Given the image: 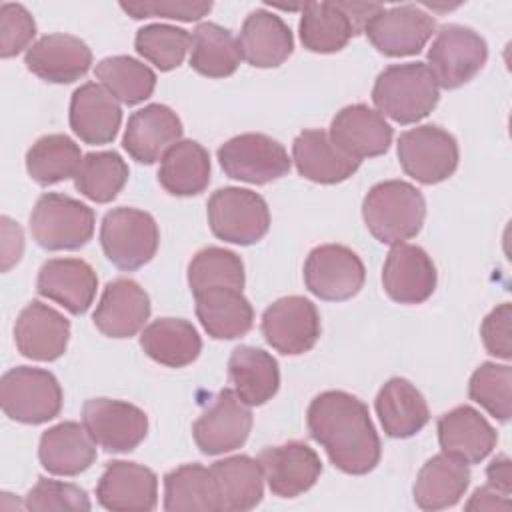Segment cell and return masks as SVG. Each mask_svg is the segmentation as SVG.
<instances>
[{
  "instance_id": "37",
  "label": "cell",
  "mask_w": 512,
  "mask_h": 512,
  "mask_svg": "<svg viewBox=\"0 0 512 512\" xmlns=\"http://www.w3.org/2000/svg\"><path fill=\"white\" fill-rule=\"evenodd\" d=\"M358 30L340 2H308L302 6L300 40L306 50L332 54L342 50Z\"/></svg>"
},
{
  "instance_id": "6",
  "label": "cell",
  "mask_w": 512,
  "mask_h": 512,
  "mask_svg": "<svg viewBox=\"0 0 512 512\" xmlns=\"http://www.w3.org/2000/svg\"><path fill=\"white\" fill-rule=\"evenodd\" d=\"M0 406L14 422L44 424L62 410L60 382L42 368H10L0 380Z\"/></svg>"
},
{
  "instance_id": "3",
  "label": "cell",
  "mask_w": 512,
  "mask_h": 512,
  "mask_svg": "<svg viewBox=\"0 0 512 512\" xmlns=\"http://www.w3.org/2000/svg\"><path fill=\"white\" fill-rule=\"evenodd\" d=\"M440 86L424 62L392 64L384 68L372 88V102L382 116L398 124L426 118L438 104Z\"/></svg>"
},
{
  "instance_id": "50",
  "label": "cell",
  "mask_w": 512,
  "mask_h": 512,
  "mask_svg": "<svg viewBox=\"0 0 512 512\" xmlns=\"http://www.w3.org/2000/svg\"><path fill=\"white\" fill-rule=\"evenodd\" d=\"M0 222H2V270L8 272L22 256L24 236L20 226L12 222L8 216H2Z\"/></svg>"
},
{
  "instance_id": "8",
  "label": "cell",
  "mask_w": 512,
  "mask_h": 512,
  "mask_svg": "<svg viewBox=\"0 0 512 512\" xmlns=\"http://www.w3.org/2000/svg\"><path fill=\"white\" fill-rule=\"evenodd\" d=\"M486 40L472 28L460 24L442 26L428 48V68L438 86L446 90L470 82L486 64Z\"/></svg>"
},
{
  "instance_id": "44",
  "label": "cell",
  "mask_w": 512,
  "mask_h": 512,
  "mask_svg": "<svg viewBox=\"0 0 512 512\" xmlns=\"http://www.w3.org/2000/svg\"><path fill=\"white\" fill-rule=\"evenodd\" d=\"M190 42L192 36L184 28L172 24L142 26L134 38L136 52L152 62L160 72L178 68L190 50Z\"/></svg>"
},
{
  "instance_id": "46",
  "label": "cell",
  "mask_w": 512,
  "mask_h": 512,
  "mask_svg": "<svg viewBox=\"0 0 512 512\" xmlns=\"http://www.w3.org/2000/svg\"><path fill=\"white\" fill-rule=\"evenodd\" d=\"M26 510L50 512V510H90L88 494L70 482L52 478H38L24 500Z\"/></svg>"
},
{
  "instance_id": "5",
  "label": "cell",
  "mask_w": 512,
  "mask_h": 512,
  "mask_svg": "<svg viewBox=\"0 0 512 512\" xmlns=\"http://www.w3.org/2000/svg\"><path fill=\"white\" fill-rule=\"evenodd\" d=\"M100 244L116 268L132 272L154 258L160 244V230L152 214L120 206L104 214Z\"/></svg>"
},
{
  "instance_id": "30",
  "label": "cell",
  "mask_w": 512,
  "mask_h": 512,
  "mask_svg": "<svg viewBox=\"0 0 512 512\" xmlns=\"http://www.w3.org/2000/svg\"><path fill=\"white\" fill-rule=\"evenodd\" d=\"M194 300L202 328L216 340L240 338L248 334L254 324L252 304L238 288H206L196 292Z\"/></svg>"
},
{
  "instance_id": "51",
  "label": "cell",
  "mask_w": 512,
  "mask_h": 512,
  "mask_svg": "<svg viewBox=\"0 0 512 512\" xmlns=\"http://www.w3.org/2000/svg\"><path fill=\"white\" fill-rule=\"evenodd\" d=\"M510 498L492 486H480L466 502V510H508Z\"/></svg>"
},
{
  "instance_id": "33",
  "label": "cell",
  "mask_w": 512,
  "mask_h": 512,
  "mask_svg": "<svg viewBox=\"0 0 512 512\" xmlns=\"http://www.w3.org/2000/svg\"><path fill=\"white\" fill-rule=\"evenodd\" d=\"M228 376L236 396L248 406L266 404L280 388L276 358L256 346H238L232 350Z\"/></svg>"
},
{
  "instance_id": "17",
  "label": "cell",
  "mask_w": 512,
  "mask_h": 512,
  "mask_svg": "<svg viewBox=\"0 0 512 512\" xmlns=\"http://www.w3.org/2000/svg\"><path fill=\"white\" fill-rule=\"evenodd\" d=\"M96 498L112 512H150L158 502V478L144 464L112 460L96 484Z\"/></svg>"
},
{
  "instance_id": "19",
  "label": "cell",
  "mask_w": 512,
  "mask_h": 512,
  "mask_svg": "<svg viewBox=\"0 0 512 512\" xmlns=\"http://www.w3.org/2000/svg\"><path fill=\"white\" fill-rule=\"evenodd\" d=\"M24 64L44 82L70 84L90 70L92 50L78 36L54 32L42 36L26 50Z\"/></svg>"
},
{
  "instance_id": "13",
  "label": "cell",
  "mask_w": 512,
  "mask_h": 512,
  "mask_svg": "<svg viewBox=\"0 0 512 512\" xmlns=\"http://www.w3.org/2000/svg\"><path fill=\"white\" fill-rule=\"evenodd\" d=\"M434 32L436 18L416 4L382 8L364 28L370 44L392 58L418 54Z\"/></svg>"
},
{
  "instance_id": "39",
  "label": "cell",
  "mask_w": 512,
  "mask_h": 512,
  "mask_svg": "<svg viewBox=\"0 0 512 512\" xmlns=\"http://www.w3.org/2000/svg\"><path fill=\"white\" fill-rule=\"evenodd\" d=\"M80 146L66 134H46L26 152V170L40 186L74 178L82 162Z\"/></svg>"
},
{
  "instance_id": "12",
  "label": "cell",
  "mask_w": 512,
  "mask_h": 512,
  "mask_svg": "<svg viewBox=\"0 0 512 512\" xmlns=\"http://www.w3.org/2000/svg\"><path fill=\"white\" fill-rule=\"evenodd\" d=\"M320 330L318 308L304 296L278 298L262 314L264 340L286 356L312 350L320 338Z\"/></svg>"
},
{
  "instance_id": "27",
  "label": "cell",
  "mask_w": 512,
  "mask_h": 512,
  "mask_svg": "<svg viewBox=\"0 0 512 512\" xmlns=\"http://www.w3.org/2000/svg\"><path fill=\"white\" fill-rule=\"evenodd\" d=\"M292 160L300 176L316 184H338L348 180L360 160L344 154L328 132L318 128L302 130L292 142Z\"/></svg>"
},
{
  "instance_id": "10",
  "label": "cell",
  "mask_w": 512,
  "mask_h": 512,
  "mask_svg": "<svg viewBox=\"0 0 512 512\" xmlns=\"http://www.w3.org/2000/svg\"><path fill=\"white\" fill-rule=\"evenodd\" d=\"M218 162L226 176L248 184H270L290 172L292 160L280 142L260 132H246L218 148Z\"/></svg>"
},
{
  "instance_id": "47",
  "label": "cell",
  "mask_w": 512,
  "mask_h": 512,
  "mask_svg": "<svg viewBox=\"0 0 512 512\" xmlns=\"http://www.w3.org/2000/svg\"><path fill=\"white\" fill-rule=\"evenodd\" d=\"M36 36V22L22 4L4 2L0 6V56L12 58L30 48Z\"/></svg>"
},
{
  "instance_id": "22",
  "label": "cell",
  "mask_w": 512,
  "mask_h": 512,
  "mask_svg": "<svg viewBox=\"0 0 512 512\" xmlns=\"http://www.w3.org/2000/svg\"><path fill=\"white\" fill-rule=\"evenodd\" d=\"M180 138L182 122L178 114L166 104H148L128 118L122 146L132 160L154 164Z\"/></svg>"
},
{
  "instance_id": "9",
  "label": "cell",
  "mask_w": 512,
  "mask_h": 512,
  "mask_svg": "<svg viewBox=\"0 0 512 512\" xmlns=\"http://www.w3.org/2000/svg\"><path fill=\"white\" fill-rule=\"evenodd\" d=\"M456 138L436 124L410 128L398 138V160L402 170L420 184H438L458 168Z\"/></svg>"
},
{
  "instance_id": "26",
  "label": "cell",
  "mask_w": 512,
  "mask_h": 512,
  "mask_svg": "<svg viewBox=\"0 0 512 512\" xmlns=\"http://www.w3.org/2000/svg\"><path fill=\"white\" fill-rule=\"evenodd\" d=\"M70 128L84 144H110L122 122L118 100L96 82H86L70 98Z\"/></svg>"
},
{
  "instance_id": "18",
  "label": "cell",
  "mask_w": 512,
  "mask_h": 512,
  "mask_svg": "<svg viewBox=\"0 0 512 512\" xmlns=\"http://www.w3.org/2000/svg\"><path fill=\"white\" fill-rule=\"evenodd\" d=\"M436 266L424 248L394 244L382 268L384 292L398 304H422L436 290Z\"/></svg>"
},
{
  "instance_id": "16",
  "label": "cell",
  "mask_w": 512,
  "mask_h": 512,
  "mask_svg": "<svg viewBox=\"0 0 512 512\" xmlns=\"http://www.w3.org/2000/svg\"><path fill=\"white\" fill-rule=\"evenodd\" d=\"M258 462L270 492L280 498L304 494L322 474V462L314 448L298 440L282 446H266L258 454Z\"/></svg>"
},
{
  "instance_id": "40",
  "label": "cell",
  "mask_w": 512,
  "mask_h": 512,
  "mask_svg": "<svg viewBox=\"0 0 512 512\" xmlns=\"http://www.w3.org/2000/svg\"><path fill=\"white\" fill-rule=\"evenodd\" d=\"M164 510L218 512V498L210 468L182 464L164 476Z\"/></svg>"
},
{
  "instance_id": "4",
  "label": "cell",
  "mask_w": 512,
  "mask_h": 512,
  "mask_svg": "<svg viewBox=\"0 0 512 512\" xmlns=\"http://www.w3.org/2000/svg\"><path fill=\"white\" fill-rule=\"evenodd\" d=\"M96 216L90 206L58 192L42 194L30 214V232L44 250H78L92 240Z\"/></svg>"
},
{
  "instance_id": "36",
  "label": "cell",
  "mask_w": 512,
  "mask_h": 512,
  "mask_svg": "<svg viewBox=\"0 0 512 512\" xmlns=\"http://www.w3.org/2000/svg\"><path fill=\"white\" fill-rule=\"evenodd\" d=\"M160 186L172 196H196L210 182V154L196 140H178L160 160Z\"/></svg>"
},
{
  "instance_id": "52",
  "label": "cell",
  "mask_w": 512,
  "mask_h": 512,
  "mask_svg": "<svg viewBox=\"0 0 512 512\" xmlns=\"http://www.w3.org/2000/svg\"><path fill=\"white\" fill-rule=\"evenodd\" d=\"M486 478L488 486L496 488L504 496H510L512 492V468H510V458L506 454L496 456L488 468H486Z\"/></svg>"
},
{
  "instance_id": "48",
  "label": "cell",
  "mask_w": 512,
  "mask_h": 512,
  "mask_svg": "<svg viewBox=\"0 0 512 512\" xmlns=\"http://www.w3.org/2000/svg\"><path fill=\"white\" fill-rule=\"evenodd\" d=\"M120 8L134 20L156 16L180 22H196L212 10V2H122Z\"/></svg>"
},
{
  "instance_id": "35",
  "label": "cell",
  "mask_w": 512,
  "mask_h": 512,
  "mask_svg": "<svg viewBox=\"0 0 512 512\" xmlns=\"http://www.w3.org/2000/svg\"><path fill=\"white\" fill-rule=\"evenodd\" d=\"M140 346L154 362L168 368H184L200 356L202 340L188 320L158 318L142 330Z\"/></svg>"
},
{
  "instance_id": "32",
  "label": "cell",
  "mask_w": 512,
  "mask_h": 512,
  "mask_svg": "<svg viewBox=\"0 0 512 512\" xmlns=\"http://www.w3.org/2000/svg\"><path fill=\"white\" fill-rule=\"evenodd\" d=\"M374 406L380 424L390 438H410L430 420V410L422 392L410 380L400 376L384 382Z\"/></svg>"
},
{
  "instance_id": "29",
  "label": "cell",
  "mask_w": 512,
  "mask_h": 512,
  "mask_svg": "<svg viewBox=\"0 0 512 512\" xmlns=\"http://www.w3.org/2000/svg\"><path fill=\"white\" fill-rule=\"evenodd\" d=\"M38 458L54 476H78L96 460V442L84 424L66 420L40 436Z\"/></svg>"
},
{
  "instance_id": "34",
  "label": "cell",
  "mask_w": 512,
  "mask_h": 512,
  "mask_svg": "<svg viewBox=\"0 0 512 512\" xmlns=\"http://www.w3.org/2000/svg\"><path fill=\"white\" fill-rule=\"evenodd\" d=\"M468 484V464L442 452L426 460L420 468L412 490L414 502L422 510H444L460 502Z\"/></svg>"
},
{
  "instance_id": "20",
  "label": "cell",
  "mask_w": 512,
  "mask_h": 512,
  "mask_svg": "<svg viewBox=\"0 0 512 512\" xmlns=\"http://www.w3.org/2000/svg\"><path fill=\"white\" fill-rule=\"evenodd\" d=\"M70 322L40 300L28 302L16 318L14 342L24 358L52 362L66 352Z\"/></svg>"
},
{
  "instance_id": "45",
  "label": "cell",
  "mask_w": 512,
  "mask_h": 512,
  "mask_svg": "<svg viewBox=\"0 0 512 512\" xmlns=\"http://www.w3.org/2000/svg\"><path fill=\"white\" fill-rule=\"evenodd\" d=\"M468 396L496 420L508 422L512 414V368L496 362L480 364L470 376Z\"/></svg>"
},
{
  "instance_id": "2",
  "label": "cell",
  "mask_w": 512,
  "mask_h": 512,
  "mask_svg": "<svg viewBox=\"0 0 512 512\" xmlns=\"http://www.w3.org/2000/svg\"><path fill=\"white\" fill-rule=\"evenodd\" d=\"M362 218L378 242L394 246L422 230L426 200L410 182L384 180L374 184L364 196Z\"/></svg>"
},
{
  "instance_id": "15",
  "label": "cell",
  "mask_w": 512,
  "mask_h": 512,
  "mask_svg": "<svg viewBox=\"0 0 512 512\" xmlns=\"http://www.w3.org/2000/svg\"><path fill=\"white\" fill-rule=\"evenodd\" d=\"M252 412L234 390H220L212 404L192 424L196 446L208 454L218 456L240 448L250 434Z\"/></svg>"
},
{
  "instance_id": "24",
  "label": "cell",
  "mask_w": 512,
  "mask_h": 512,
  "mask_svg": "<svg viewBox=\"0 0 512 512\" xmlns=\"http://www.w3.org/2000/svg\"><path fill=\"white\" fill-rule=\"evenodd\" d=\"M148 316L150 298L146 290L130 278H116L106 284L92 320L108 338H130L144 328Z\"/></svg>"
},
{
  "instance_id": "49",
  "label": "cell",
  "mask_w": 512,
  "mask_h": 512,
  "mask_svg": "<svg viewBox=\"0 0 512 512\" xmlns=\"http://www.w3.org/2000/svg\"><path fill=\"white\" fill-rule=\"evenodd\" d=\"M512 306L510 302L498 304L482 322L480 326V336L484 342V348L488 354L510 360L512 358Z\"/></svg>"
},
{
  "instance_id": "25",
  "label": "cell",
  "mask_w": 512,
  "mask_h": 512,
  "mask_svg": "<svg viewBox=\"0 0 512 512\" xmlns=\"http://www.w3.org/2000/svg\"><path fill=\"white\" fill-rule=\"evenodd\" d=\"M438 442L444 454L478 464L494 450L498 434L476 408L462 404L438 418Z\"/></svg>"
},
{
  "instance_id": "28",
  "label": "cell",
  "mask_w": 512,
  "mask_h": 512,
  "mask_svg": "<svg viewBox=\"0 0 512 512\" xmlns=\"http://www.w3.org/2000/svg\"><path fill=\"white\" fill-rule=\"evenodd\" d=\"M238 46L242 60L256 68H276L294 50L290 26L274 12L258 8L250 12L240 28Z\"/></svg>"
},
{
  "instance_id": "41",
  "label": "cell",
  "mask_w": 512,
  "mask_h": 512,
  "mask_svg": "<svg viewBox=\"0 0 512 512\" xmlns=\"http://www.w3.org/2000/svg\"><path fill=\"white\" fill-rule=\"evenodd\" d=\"M130 170L114 150L90 152L82 158L74 176L76 190L96 204L112 202L128 182Z\"/></svg>"
},
{
  "instance_id": "31",
  "label": "cell",
  "mask_w": 512,
  "mask_h": 512,
  "mask_svg": "<svg viewBox=\"0 0 512 512\" xmlns=\"http://www.w3.org/2000/svg\"><path fill=\"white\" fill-rule=\"evenodd\" d=\"M218 508L224 512H246L264 496V472L256 458L246 454L216 460L210 466Z\"/></svg>"
},
{
  "instance_id": "42",
  "label": "cell",
  "mask_w": 512,
  "mask_h": 512,
  "mask_svg": "<svg viewBox=\"0 0 512 512\" xmlns=\"http://www.w3.org/2000/svg\"><path fill=\"white\" fill-rule=\"evenodd\" d=\"M96 78L122 104L136 106L152 96L156 74L132 56H108L96 64Z\"/></svg>"
},
{
  "instance_id": "1",
  "label": "cell",
  "mask_w": 512,
  "mask_h": 512,
  "mask_svg": "<svg viewBox=\"0 0 512 512\" xmlns=\"http://www.w3.org/2000/svg\"><path fill=\"white\" fill-rule=\"evenodd\" d=\"M306 424L310 436L344 474L362 476L380 462V438L360 398L344 390H326L310 402Z\"/></svg>"
},
{
  "instance_id": "38",
  "label": "cell",
  "mask_w": 512,
  "mask_h": 512,
  "mask_svg": "<svg viewBox=\"0 0 512 512\" xmlns=\"http://www.w3.org/2000/svg\"><path fill=\"white\" fill-rule=\"evenodd\" d=\"M240 60L242 54L238 38H234L228 28L216 22H202L194 28L190 42V66L198 74L206 78H226L236 72Z\"/></svg>"
},
{
  "instance_id": "43",
  "label": "cell",
  "mask_w": 512,
  "mask_h": 512,
  "mask_svg": "<svg viewBox=\"0 0 512 512\" xmlns=\"http://www.w3.org/2000/svg\"><path fill=\"white\" fill-rule=\"evenodd\" d=\"M188 286L192 294L214 288V286H228V288H244V264L242 258L226 248L208 246L194 254L188 264Z\"/></svg>"
},
{
  "instance_id": "21",
  "label": "cell",
  "mask_w": 512,
  "mask_h": 512,
  "mask_svg": "<svg viewBox=\"0 0 512 512\" xmlns=\"http://www.w3.org/2000/svg\"><path fill=\"white\" fill-rule=\"evenodd\" d=\"M328 134L344 154L360 162L388 152L394 136L384 116L366 104H350L336 112Z\"/></svg>"
},
{
  "instance_id": "23",
  "label": "cell",
  "mask_w": 512,
  "mask_h": 512,
  "mask_svg": "<svg viewBox=\"0 0 512 512\" xmlns=\"http://www.w3.org/2000/svg\"><path fill=\"white\" fill-rule=\"evenodd\" d=\"M98 276L94 268L80 258L46 260L38 272L36 290L40 296L58 302L70 314H84L96 296Z\"/></svg>"
},
{
  "instance_id": "14",
  "label": "cell",
  "mask_w": 512,
  "mask_h": 512,
  "mask_svg": "<svg viewBox=\"0 0 512 512\" xmlns=\"http://www.w3.org/2000/svg\"><path fill=\"white\" fill-rule=\"evenodd\" d=\"M82 424L106 452H130L148 434L142 408L114 398H90L82 406Z\"/></svg>"
},
{
  "instance_id": "11",
  "label": "cell",
  "mask_w": 512,
  "mask_h": 512,
  "mask_svg": "<svg viewBox=\"0 0 512 512\" xmlns=\"http://www.w3.org/2000/svg\"><path fill=\"white\" fill-rule=\"evenodd\" d=\"M364 278L360 256L342 244L316 246L304 262V284L320 300H348L360 292Z\"/></svg>"
},
{
  "instance_id": "7",
  "label": "cell",
  "mask_w": 512,
  "mask_h": 512,
  "mask_svg": "<svg viewBox=\"0 0 512 512\" xmlns=\"http://www.w3.org/2000/svg\"><path fill=\"white\" fill-rule=\"evenodd\" d=\"M206 214L216 238L240 246L256 244L270 228V210L266 200L246 188H218L208 198Z\"/></svg>"
}]
</instances>
